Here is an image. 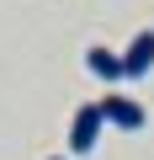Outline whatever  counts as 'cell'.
Instances as JSON below:
<instances>
[{
    "instance_id": "6da1fadb",
    "label": "cell",
    "mask_w": 154,
    "mask_h": 160,
    "mask_svg": "<svg viewBox=\"0 0 154 160\" xmlns=\"http://www.w3.org/2000/svg\"><path fill=\"white\" fill-rule=\"evenodd\" d=\"M101 128H106L101 102H85L80 112H74V123H69V155H91L96 139H101Z\"/></svg>"
},
{
    "instance_id": "7a4b0ae2",
    "label": "cell",
    "mask_w": 154,
    "mask_h": 160,
    "mask_svg": "<svg viewBox=\"0 0 154 160\" xmlns=\"http://www.w3.org/2000/svg\"><path fill=\"white\" fill-rule=\"evenodd\" d=\"M101 112H106V123H112V128H122V133H138V128H143V107H138L133 96L106 91V96H101Z\"/></svg>"
},
{
    "instance_id": "3957f363",
    "label": "cell",
    "mask_w": 154,
    "mask_h": 160,
    "mask_svg": "<svg viewBox=\"0 0 154 160\" xmlns=\"http://www.w3.org/2000/svg\"><path fill=\"white\" fill-rule=\"evenodd\" d=\"M122 69H128V80H138V75H149V69H154V32H138V38L128 43Z\"/></svg>"
},
{
    "instance_id": "277c9868",
    "label": "cell",
    "mask_w": 154,
    "mask_h": 160,
    "mask_svg": "<svg viewBox=\"0 0 154 160\" xmlns=\"http://www.w3.org/2000/svg\"><path fill=\"white\" fill-rule=\"evenodd\" d=\"M85 64H91V75H101V80H122L128 69H122V59L112 53V48H91L85 53Z\"/></svg>"
},
{
    "instance_id": "5b68a950",
    "label": "cell",
    "mask_w": 154,
    "mask_h": 160,
    "mask_svg": "<svg viewBox=\"0 0 154 160\" xmlns=\"http://www.w3.org/2000/svg\"><path fill=\"white\" fill-rule=\"evenodd\" d=\"M53 160H64V155H53Z\"/></svg>"
}]
</instances>
